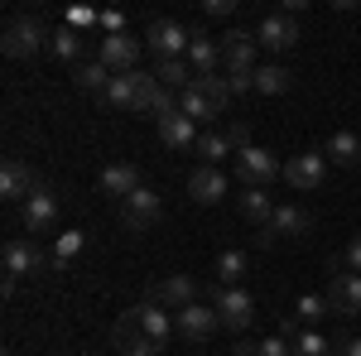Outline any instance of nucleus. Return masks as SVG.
Here are the masks:
<instances>
[{
	"mask_svg": "<svg viewBox=\"0 0 361 356\" xmlns=\"http://www.w3.org/2000/svg\"><path fill=\"white\" fill-rule=\"evenodd\" d=\"M294 356H333V342H328L323 332H299V342H294Z\"/></svg>",
	"mask_w": 361,
	"mask_h": 356,
	"instance_id": "nucleus-35",
	"label": "nucleus"
},
{
	"mask_svg": "<svg viewBox=\"0 0 361 356\" xmlns=\"http://www.w3.org/2000/svg\"><path fill=\"white\" fill-rule=\"evenodd\" d=\"M217 49H222L226 78H246V73H255V34H246V29H226L222 39H217Z\"/></svg>",
	"mask_w": 361,
	"mask_h": 356,
	"instance_id": "nucleus-7",
	"label": "nucleus"
},
{
	"mask_svg": "<svg viewBox=\"0 0 361 356\" xmlns=\"http://www.w3.org/2000/svg\"><path fill=\"white\" fill-rule=\"evenodd\" d=\"M308 226H313V217H308L299 202H279L275 217H270V226H260V246H270L275 236H304Z\"/></svg>",
	"mask_w": 361,
	"mask_h": 356,
	"instance_id": "nucleus-14",
	"label": "nucleus"
},
{
	"mask_svg": "<svg viewBox=\"0 0 361 356\" xmlns=\"http://www.w3.org/2000/svg\"><path fill=\"white\" fill-rule=\"evenodd\" d=\"M49 54L63 58V63H78V54H82V34L78 29H54V39H49Z\"/></svg>",
	"mask_w": 361,
	"mask_h": 356,
	"instance_id": "nucleus-32",
	"label": "nucleus"
},
{
	"mask_svg": "<svg viewBox=\"0 0 361 356\" xmlns=\"http://www.w3.org/2000/svg\"><path fill=\"white\" fill-rule=\"evenodd\" d=\"M323 313H333V308H328V294H304V299H299V318H304V323H318Z\"/></svg>",
	"mask_w": 361,
	"mask_h": 356,
	"instance_id": "nucleus-36",
	"label": "nucleus"
},
{
	"mask_svg": "<svg viewBox=\"0 0 361 356\" xmlns=\"http://www.w3.org/2000/svg\"><path fill=\"white\" fill-rule=\"evenodd\" d=\"M97 25H102V34H126V15L121 10H102Z\"/></svg>",
	"mask_w": 361,
	"mask_h": 356,
	"instance_id": "nucleus-39",
	"label": "nucleus"
},
{
	"mask_svg": "<svg viewBox=\"0 0 361 356\" xmlns=\"http://www.w3.org/2000/svg\"><path fill=\"white\" fill-rule=\"evenodd\" d=\"M5 274H15V279H25V274H39L49 260L39 255V246L34 241H25V236H15V241H5Z\"/></svg>",
	"mask_w": 361,
	"mask_h": 356,
	"instance_id": "nucleus-18",
	"label": "nucleus"
},
{
	"mask_svg": "<svg viewBox=\"0 0 361 356\" xmlns=\"http://www.w3.org/2000/svg\"><path fill=\"white\" fill-rule=\"evenodd\" d=\"M173 323H178V332H183L188 342H212L217 328H222V318H217L212 303H188V308H178Z\"/></svg>",
	"mask_w": 361,
	"mask_h": 356,
	"instance_id": "nucleus-11",
	"label": "nucleus"
},
{
	"mask_svg": "<svg viewBox=\"0 0 361 356\" xmlns=\"http://www.w3.org/2000/svg\"><path fill=\"white\" fill-rule=\"evenodd\" d=\"M188 192H193V202H202V207H212V202H222L226 197V173L222 168H193L188 173Z\"/></svg>",
	"mask_w": 361,
	"mask_h": 356,
	"instance_id": "nucleus-22",
	"label": "nucleus"
},
{
	"mask_svg": "<svg viewBox=\"0 0 361 356\" xmlns=\"http://www.w3.org/2000/svg\"><path fill=\"white\" fill-rule=\"evenodd\" d=\"M140 49H145V39H135V34H106L97 44V63H106L111 73H135Z\"/></svg>",
	"mask_w": 361,
	"mask_h": 356,
	"instance_id": "nucleus-10",
	"label": "nucleus"
},
{
	"mask_svg": "<svg viewBox=\"0 0 361 356\" xmlns=\"http://www.w3.org/2000/svg\"><path fill=\"white\" fill-rule=\"evenodd\" d=\"M328 308L342 313V318H357L361 313V274H352V270L333 274V284H328Z\"/></svg>",
	"mask_w": 361,
	"mask_h": 356,
	"instance_id": "nucleus-16",
	"label": "nucleus"
},
{
	"mask_svg": "<svg viewBox=\"0 0 361 356\" xmlns=\"http://www.w3.org/2000/svg\"><path fill=\"white\" fill-rule=\"evenodd\" d=\"M82 246H87L82 231H63V236H58V246H54V270H63L68 260H78V255H82Z\"/></svg>",
	"mask_w": 361,
	"mask_h": 356,
	"instance_id": "nucleus-34",
	"label": "nucleus"
},
{
	"mask_svg": "<svg viewBox=\"0 0 361 356\" xmlns=\"http://www.w3.org/2000/svg\"><path fill=\"white\" fill-rule=\"evenodd\" d=\"M236 10V0H202V15H212V20H222Z\"/></svg>",
	"mask_w": 361,
	"mask_h": 356,
	"instance_id": "nucleus-41",
	"label": "nucleus"
},
{
	"mask_svg": "<svg viewBox=\"0 0 361 356\" xmlns=\"http://www.w3.org/2000/svg\"><path fill=\"white\" fill-rule=\"evenodd\" d=\"M111 347H116L121 356H164V347H154V342H149V332L140 328L135 308H130L126 318H116V328H111Z\"/></svg>",
	"mask_w": 361,
	"mask_h": 356,
	"instance_id": "nucleus-9",
	"label": "nucleus"
},
{
	"mask_svg": "<svg viewBox=\"0 0 361 356\" xmlns=\"http://www.w3.org/2000/svg\"><path fill=\"white\" fill-rule=\"evenodd\" d=\"M255 44L270 49V54H289L299 44V20L294 15H265L260 29H255Z\"/></svg>",
	"mask_w": 361,
	"mask_h": 356,
	"instance_id": "nucleus-13",
	"label": "nucleus"
},
{
	"mask_svg": "<svg viewBox=\"0 0 361 356\" xmlns=\"http://www.w3.org/2000/svg\"><path fill=\"white\" fill-rule=\"evenodd\" d=\"M193 82H197V92H202V97H207V102H212L217 111H226L231 102H236V92H231V82H226V73H212V78H193Z\"/></svg>",
	"mask_w": 361,
	"mask_h": 356,
	"instance_id": "nucleus-30",
	"label": "nucleus"
},
{
	"mask_svg": "<svg viewBox=\"0 0 361 356\" xmlns=\"http://www.w3.org/2000/svg\"><path fill=\"white\" fill-rule=\"evenodd\" d=\"M197 159L207 168H222V159L231 154V140H226V130H207V135L197 140V149H193Z\"/></svg>",
	"mask_w": 361,
	"mask_h": 356,
	"instance_id": "nucleus-28",
	"label": "nucleus"
},
{
	"mask_svg": "<svg viewBox=\"0 0 361 356\" xmlns=\"http://www.w3.org/2000/svg\"><path fill=\"white\" fill-rule=\"evenodd\" d=\"M154 78L164 87H173V92H183V87L193 82V68H188V58H164V63L154 68Z\"/></svg>",
	"mask_w": 361,
	"mask_h": 356,
	"instance_id": "nucleus-31",
	"label": "nucleus"
},
{
	"mask_svg": "<svg viewBox=\"0 0 361 356\" xmlns=\"http://www.w3.org/2000/svg\"><path fill=\"white\" fill-rule=\"evenodd\" d=\"M217 318H222L226 332H246L250 318H255V299H250L246 289H217Z\"/></svg>",
	"mask_w": 361,
	"mask_h": 356,
	"instance_id": "nucleus-12",
	"label": "nucleus"
},
{
	"mask_svg": "<svg viewBox=\"0 0 361 356\" xmlns=\"http://www.w3.org/2000/svg\"><path fill=\"white\" fill-rule=\"evenodd\" d=\"M97 188L106 192V197H121V202H126V197H130V192H140L145 183H140L135 164H126V159H121V164H106V168H102V178H97Z\"/></svg>",
	"mask_w": 361,
	"mask_h": 356,
	"instance_id": "nucleus-21",
	"label": "nucleus"
},
{
	"mask_svg": "<svg viewBox=\"0 0 361 356\" xmlns=\"http://www.w3.org/2000/svg\"><path fill=\"white\" fill-rule=\"evenodd\" d=\"M333 270H352V274H361V231L347 241V250H342V265L333 260Z\"/></svg>",
	"mask_w": 361,
	"mask_h": 356,
	"instance_id": "nucleus-37",
	"label": "nucleus"
},
{
	"mask_svg": "<svg viewBox=\"0 0 361 356\" xmlns=\"http://www.w3.org/2000/svg\"><path fill=\"white\" fill-rule=\"evenodd\" d=\"M337 356H361V337H352V342H342V347H337Z\"/></svg>",
	"mask_w": 361,
	"mask_h": 356,
	"instance_id": "nucleus-42",
	"label": "nucleus"
},
{
	"mask_svg": "<svg viewBox=\"0 0 361 356\" xmlns=\"http://www.w3.org/2000/svg\"><path fill=\"white\" fill-rule=\"evenodd\" d=\"M188 44L193 39H188V29L178 25V20H149L145 25V49L159 58V63L164 58H188Z\"/></svg>",
	"mask_w": 361,
	"mask_h": 356,
	"instance_id": "nucleus-3",
	"label": "nucleus"
},
{
	"mask_svg": "<svg viewBox=\"0 0 361 356\" xmlns=\"http://www.w3.org/2000/svg\"><path fill=\"white\" fill-rule=\"evenodd\" d=\"M323 154H328V159H337L342 168L361 164V135H352V130H333V135H328V145H323Z\"/></svg>",
	"mask_w": 361,
	"mask_h": 356,
	"instance_id": "nucleus-25",
	"label": "nucleus"
},
{
	"mask_svg": "<svg viewBox=\"0 0 361 356\" xmlns=\"http://www.w3.org/2000/svg\"><path fill=\"white\" fill-rule=\"evenodd\" d=\"M323 178H328V154H323V149H299V154L284 164V183L294 192L323 188Z\"/></svg>",
	"mask_w": 361,
	"mask_h": 356,
	"instance_id": "nucleus-4",
	"label": "nucleus"
},
{
	"mask_svg": "<svg viewBox=\"0 0 361 356\" xmlns=\"http://www.w3.org/2000/svg\"><path fill=\"white\" fill-rule=\"evenodd\" d=\"M73 82L102 97V92H106V82H111V68H106V63H82V68L73 73Z\"/></svg>",
	"mask_w": 361,
	"mask_h": 356,
	"instance_id": "nucleus-33",
	"label": "nucleus"
},
{
	"mask_svg": "<svg viewBox=\"0 0 361 356\" xmlns=\"http://www.w3.org/2000/svg\"><path fill=\"white\" fill-rule=\"evenodd\" d=\"M178 111H183L188 121H197V125H212V121L222 116V111H217L207 97H202V92H197V82H188L183 92H178Z\"/></svg>",
	"mask_w": 361,
	"mask_h": 356,
	"instance_id": "nucleus-24",
	"label": "nucleus"
},
{
	"mask_svg": "<svg viewBox=\"0 0 361 356\" xmlns=\"http://www.w3.org/2000/svg\"><path fill=\"white\" fill-rule=\"evenodd\" d=\"M49 39H54V34L39 25L34 15H20V20H10L5 39H0V49H5V58H15V63H29L39 49H49Z\"/></svg>",
	"mask_w": 361,
	"mask_h": 356,
	"instance_id": "nucleus-1",
	"label": "nucleus"
},
{
	"mask_svg": "<svg viewBox=\"0 0 361 356\" xmlns=\"http://www.w3.org/2000/svg\"><path fill=\"white\" fill-rule=\"evenodd\" d=\"M102 102L111 111H130V116H140V106H145V73H111V82H106V92H102Z\"/></svg>",
	"mask_w": 361,
	"mask_h": 356,
	"instance_id": "nucleus-8",
	"label": "nucleus"
},
{
	"mask_svg": "<svg viewBox=\"0 0 361 356\" xmlns=\"http://www.w3.org/2000/svg\"><path fill=\"white\" fill-rule=\"evenodd\" d=\"M159 140H164L169 149H178V154H188V149H197V121H188L183 111H173V116H164L159 121Z\"/></svg>",
	"mask_w": 361,
	"mask_h": 356,
	"instance_id": "nucleus-20",
	"label": "nucleus"
},
{
	"mask_svg": "<svg viewBox=\"0 0 361 356\" xmlns=\"http://www.w3.org/2000/svg\"><path fill=\"white\" fill-rule=\"evenodd\" d=\"M20 217H25L29 241H34L39 231H54V226H58V192L49 188L44 178H39V183H34V192L25 197V212H20Z\"/></svg>",
	"mask_w": 361,
	"mask_h": 356,
	"instance_id": "nucleus-5",
	"label": "nucleus"
},
{
	"mask_svg": "<svg viewBox=\"0 0 361 356\" xmlns=\"http://www.w3.org/2000/svg\"><path fill=\"white\" fill-rule=\"evenodd\" d=\"M188 68H193V78H212L217 73V63H222V49H217V39L207 34L202 25H188Z\"/></svg>",
	"mask_w": 361,
	"mask_h": 356,
	"instance_id": "nucleus-15",
	"label": "nucleus"
},
{
	"mask_svg": "<svg viewBox=\"0 0 361 356\" xmlns=\"http://www.w3.org/2000/svg\"><path fill=\"white\" fill-rule=\"evenodd\" d=\"M241 217L255 221V226H270V217H275L270 192H265V188H246V192H241Z\"/></svg>",
	"mask_w": 361,
	"mask_h": 356,
	"instance_id": "nucleus-27",
	"label": "nucleus"
},
{
	"mask_svg": "<svg viewBox=\"0 0 361 356\" xmlns=\"http://www.w3.org/2000/svg\"><path fill=\"white\" fill-rule=\"evenodd\" d=\"M135 318H140V328L149 332V342H154V347H169V342H173V332H178V323L169 318V308H164V303H154V299L135 303Z\"/></svg>",
	"mask_w": 361,
	"mask_h": 356,
	"instance_id": "nucleus-17",
	"label": "nucleus"
},
{
	"mask_svg": "<svg viewBox=\"0 0 361 356\" xmlns=\"http://www.w3.org/2000/svg\"><path fill=\"white\" fill-rule=\"evenodd\" d=\"M34 168L25 164V159H5V168H0V197L5 202H25L29 192H34Z\"/></svg>",
	"mask_w": 361,
	"mask_h": 356,
	"instance_id": "nucleus-19",
	"label": "nucleus"
},
{
	"mask_svg": "<svg viewBox=\"0 0 361 356\" xmlns=\"http://www.w3.org/2000/svg\"><path fill=\"white\" fill-rule=\"evenodd\" d=\"M279 173H284V164H279L265 145H250V149L236 154V178H241L246 188H270Z\"/></svg>",
	"mask_w": 361,
	"mask_h": 356,
	"instance_id": "nucleus-2",
	"label": "nucleus"
},
{
	"mask_svg": "<svg viewBox=\"0 0 361 356\" xmlns=\"http://www.w3.org/2000/svg\"><path fill=\"white\" fill-rule=\"evenodd\" d=\"M246 250H222L217 255V284L222 289H236V279H246Z\"/></svg>",
	"mask_w": 361,
	"mask_h": 356,
	"instance_id": "nucleus-29",
	"label": "nucleus"
},
{
	"mask_svg": "<svg viewBox=\"0 0 361 356\" xmlns=\"http://www.w3.org/2000/svg\"><path fill=\"white\" fill-rule=\"evenodd\" d=\"M226 140H231V149H236V154L250 149V125H246V121H231V125H226Z\"/></svg>",
	"mask_w": 361,
	"mask_h": 356,
	"instance_id": "nucleus-38",
	"label": "nucleus"
},
{
	"mask_svg": "<svg viewBox=\"0 0 361 356\" xmlns=\"http://www.w3.org/2000/svg\"><path fill=\"white\" fill-rule=\"evenodd\" d=\"M154 303H164V308H188V303H197V284L188 279V274H169V279H159V289H154Z\"/></svg>",
	"mask_w": 361,
	"mask_h": 356,
	"instance_id": "nucleus-23",
	"label": "nucleus"
},
{
	"mask_svg": "<svg viewBox=\"0 0 361 356\" xmlns=\"http://www.w3.org/2000/svg\"><path fill=\"white\" fill-rule=\"evenodd\" d=\"M159 217H164V202H159L154 188H140L121 202V226H126V231H154Z\"/></svg>",
	"mask_w": 361,
	"mask_h": 356,
	"instance_id": "nucleus-6",
	"label": "nucleus"
},
{
	"mask_svg": "<svg viewBox=\"0 0 361 356\" xmlns=\"http://www.w3.org/2000/svg\"><path fill=\"white\" fill-rule=\"evenodd\" d=\"M260 356H294V342L289 337H265L260 342Z\"/></svg>",
	"mask_w": 361,
	"mask_h": 356,
	"instance_id": "nucleus-40",
	"label": "nucleus"
},
{
	"mask_svg": "<svg viewBox=\"0 0 361 356\" xmlns=\"http://www.w3.org/2000/svg\"><path fill=\"white\" fill-rule=\"evenodd\" d=\"M294 87V73L289 68H279V63H260L255 68V92L260 97H279V92H289Z\"/></svg>",
	"mask_w": 361,
	"mask_h": 356,
	"instance_id": "nucleus-26",
	"label": "nucleus"
}]
</instances>
